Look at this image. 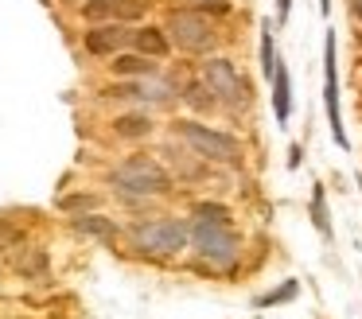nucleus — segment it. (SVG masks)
Returning <instances> with one entry per match:
<instances>
[{
  "label": "nucleus",
  "instance_id": "7",
  "mask_svg": "<svg viewBox=\"0 0 362 319\" xmlns=\"http://www.w3.org/2000/svg\"><path fill=\"white\" fill-rule=\"evenodd\" d=\"M148 0H86L82 4V16L90 23H129V20H141Z\"/></svg>",
  "mask_w": 362,
  "mask_h": 319
},
{
  "label": "nucleus",
  "instance_id": "11",
  "mask_svg": "<svg viewBox=\"0 0 362 319\" xmlns=\"http://www.w3.org/2000/svg\"><path fill=\"white\" fill-rule=\"evenodd\" d=\"M71 226L78 233H86V238H98V241H113V238H117V222H113V218L94 214V210H90V214H74Z\"/></svg>",
  "mask_w": 362,
  "mask_h": 319
},
{
  "label": "nucleus",
  "instance_id": "20",
  "mask_svg": "<svg viewBox=\"0 0 362 319\" xmlns=\"http://www.w3.org/2000/svg\"><path fill=\"white\" fill-rule=\"evenodd\" d=\"M20 241H24V233H20L16 226H12V222H0V253L20 249Z\"/></svg>",
  "mask_w": 362,
  "mask_h": 319
},
{
  "label": "nucleus",
  "instance_id": "15",
  "mask_svg": "<svg viewBox=\"0 0 362 319\" xmlns=\"http://www.w3.org/2000/svg\"><path fill=\"white\" fill-rule=\"evenodd\" d=\"M16 269H20V277H43L47 272V253L43 249H35V245H28V249H20V257H16Z\"/></svg>",
  "mask_w": 362,
  "mask_h": 319
},
{
  "label": "nucleus",
  "instance_id": "19",
  "mask_svg": "<svg viewBox=\"0 0 362 319\" xmlns=\"http://www.w3.org/2000/svg\"><path fill=\"white\" fill-rule=\"evenodd\" d=\"M273 66H276V43H273V31L265 28V39H261V70L273 74Z\"/></svg>",
  "mask_w": 362,
  "mask_h": 319
},
{
  "label": "nucleus",
  "instance_id": "24",
  "mask_svg": "<svg viewBox=\"0 0 362 319\" xmlns=\"http://www.w3.org/2000/svg\"><path fill=\"white\" fill-rule=\"evenodd\" d=\"M63 4H78V0H63Z\"/></svg>",
  "mask_w": 362,
  "mask_h": 319
},
{
  "label": "nucleus",
  "instance_id": "6",
  "mask_svg": "<svg viewBox=\"0 0 362 319\" xmlns=\"http://www.w3.org/2000/svg\"><path fill=\"white\" fill-rule=\"evenodd\" d=\"M203 82L211 86V93H214L218 101H230V105L245 101V82L238 78L234 62L222 59V54H214V59L203 62Z\"/></svg>",
  "mask_w": 362,
  "mask_h": 319
},
{
  "label": "nucleus",
  "instance_id": "16",
  "mask_svg": "<svg viewBox=\"0 0 362 319\" xmlns=\"http://www.w3.org/2000/svg\"><path fill=\"white\" fill-rule=\"evenodd\" d=\"M183 101H187L191 109H199V113L218 105V98L211 93V86H206V82H187V86H183Z\"/></svg>",
  "mask_w": 362,
  "mask_h": 319
},
{
  "label": "nucleus",
  "instance_id": "1",
  "mask_svg": "<svg viewBox=\"0 0 362 319\" xmlns=\"http://www.w3.org/2000/svg\"><path fill=\"white\" fill-rule=\"evenodd\" d=\"M164 35H168V43H175L187 54H206L218 43V28L206 20L203 8H172V12H168Z\"/></svg>",
  "mask_w": 362,
  "mask_h": 319
},
{
  "label": "nucleus",
  "instance_id": "4",
  "mask_svg": "<svg viewBox=\"0 0 362 319\" xmlns=\"http://www.w3.org/2000/svg\"><path fill=\"white\" fill-rule=\"evenodd\" d=\"M187 241L195 245V253L214 269H230L238 261V233L234 226H214V222H195L187 233Z\"/></svg>",
  "mask_w": 362,
  "mask_h": 319
},
{
  "label": "nucleus",
  "instance_id": "9",
  "mask_svg": "<svg viewBox=\"0 0 362 319\" xmlns=\"http://www.w3.org/2000/svg\"><path fill=\"white\" fill-rule=\"evenodd\" d=\"M327 117H331V132L335 140L346 148V132H343V117H339V78H335V39L327 35Z\"/></svg>",
  "mask_w": 362,
  "mask_h": 319
},
{
  "label": "nucleus",
  "instance_id": "2",
  "mask_svg": "<svg viewBox=\"0 0 362 319\" xmlns=\"http://www.w3.org/2000/svg\"><path fill=\"white\" fill-rule=\"evenodd\" d=\"M110 183L117 187L121 195H168L172 191V175L160 168L152 156H129L117 168L110 171Z\"/></svg>",
  "mask_w": 362,
  "mask_h": 319
},
{
  "label": "nucleus",
  "instance_id": "14",
  "mask_svg": "<svg viewBox=\"0 0 362 319\" xmlns=\"http://www.w3.org/2000/svg\"><path fill=\"white\" fill-rule=\"evenodd\" d=\"M273 109H276V121H288V109H292V101H288V70L276 62L273 66Z\"/></svg>",
  "mask_w": 362,
  "mask_h": 319
},
{
  "label": "nucleus",
  "instance_id": "3",
  "mask_svg": "<svg viewBox=\"0 0 362 319\" xmlns=\"http://www.w3.org/2000/svg\"><path fill=\"white\" fill-rule=\"evenodd\" d=\"M187 233H191V226L180 222V218H148V222H136L129 230V238H133V245L141 253L172 257L180 249H187Z\"/></svg>",
  "mask_w": 362,
  "mask_h": 319
},
{
  "label": "nucleus",
  "instance_id": "25",
  "mask_svg": "<svg viewBox=\"0 0 362 319\" xmlns=\"http://www.w3.org/2000/svg\"><path fill=\"white\" fill-rule=\"evenodd\" d=\"M199 4H206V0H199Z\"/></svg>",
  "mask_w": 362,
  "mask_h": 319
},
{
  "label": "nucleus",
  "instance_id": "21",
  "mask_svg": "<svg viewBox=\"0 0 362 319\" xmlns=\"http://www.w3.org/2000/svg\"><path fill=\"white\" fill-rule=\"evenodd\" d=\"M296 280H288V284H284V288H276V292L273 296H265V300H261V303H265V308H273V303H284V300H292V296H296Z\"/></svg>",
  "mask_w": 362,
  "mask_h": 319
},
{
  "label": "nucleus",
  "instance_id": "13",
  "mask_svg": "<svg viewBox=\"0 0 362 319\" xmlns=\"http://www.w3.org/2000/svg\"><path fill=\"white\" fill-rule=\"evenodd\" d=\"M113 132L125 140H141L152 132V117L148 113H121L117 121H113Z\"/></svg>",
  "mask_w": 362,
  "mask_h": 319
},
{
  "label": "nucleus",
  "instance_id": "23",
  "mask_svg": "<svg viewBox=\"0 0 362 319\" xmlns=\"http://www.w3.org/2000/svg\"><path fill=\"white\" fill-rule=\"evenodd\" d=\"M288 4H292V0H276V8H281V16H288Z\"/></svg>",
  "mask_w": 362,
  "mask_h": 319
},
{
  "label": "nucleus",
  "instance_id": "22",
  "mask_svg": "<svg viewBox=\"0 0 362 319\" xmlns=\"http://www.w3.org/2000/svg\"><path fill=\"white\" fill-rule=\"evenodd\" d=\"M312 210H315V222H320V230H327V218H323V191H315Z\"/></svg>",
  "mask_w": 362,
  "mask_h": 319
},
{
  "label": "nucleus",
  "instance_id": "18",
  "mask_svg": "<svg viewBox=\"0 0 362 319\" xmlns=\"http://www.w3.org/2000/svg\"><path fill=\"white\" fill-rule=\"evenodd\" d=\"M59 207H63L66 214H90V210H98V195H63Z\"/></svg>",
  "mask_w": 362,
  "mask_h": 319
},
{
  "label": "nucleus",
  "instance_id": "17",
  "mask_svg": "<svg viewBox=\"0 0 362 319\" xmlns=\"http://www.w3.org/2000/svg\"><path fill=\"white\" fill-rule=\"evenodd\" d=\"M191 218H195V222H214V226H230V210L222 207V202H195V210H191Z\"/></svg>",
  "mask_w": 362,
  "mask_h": 319
},
{
  "label": "nucleus",
  "instance_id": "10",
  "mask_svg": "<svg viewBox=\"0 0 362 319\" xmlns=\"http://www.w3.org/2000/svg\"><path fill=\"white\" fill-rule=\"evenodd\" d=\"M129 43H133V47H136V54H144V59H164V54L172 51V43H168L164 28H152V23L136 28Z\"/></svg>",
  "mask_w": 362,
  "mask_h": 319
},
{
  "label": "nucleus",
  "instance_id": "8",
  "mask_svg": "<svg viewBox=\"0 0 362 319\" xmlns=\"http://www.w3.org/2000/svg\"><path fill=\"white\" fill-rule=\"evenodd\" d=\"M133 39V31L125 28V23H90V31H86V51L90 54H121V47Z\"/></svg>",
  "mask_w": 362,
  "mask_h": 319
},
{
  "label": "nucleus",
  "instance_id": "12",
  "mask_svg": "<svg viewBox=\"0 0 362 319\" xmlns=\"http://www.w3.org/2000/svg\"><path fill=\"white\" fill-rule=\"evenodd\" d=\"M110 70L117 78H148L152 70V59H144V54H117V59L110 62Z\"/></svg>",
  "mask_w": 362,
  "mask_h": 319
},
{
  "label": "nucleus",
  "instance_id": "5",
  "mask_svg": "<svg viewBox=\"0 0 362 319\" xmlns=\"http://www.w3.org/2000/svg\"><path fill=\"white\" fill-rule=\"evenodd\" d=\"M180 137L187 140V144L195 148V156H203V160L242 163V144H238L234 137H226V132H218V129H206V124H199V121H180Z\"/></svg>",
  "mask_w": 362,
  "mask_h": 319
}]
</instances>
